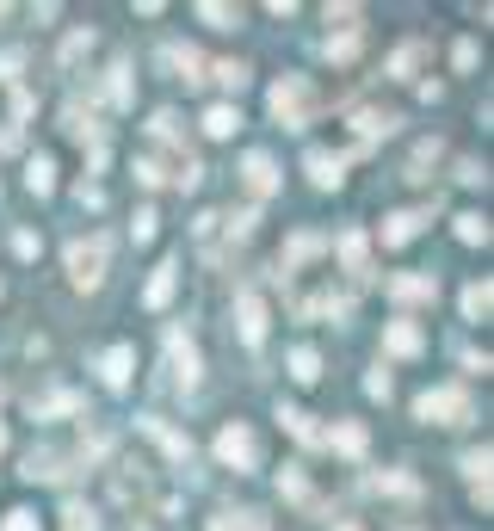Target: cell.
Returning a JSON list of instances; mask_svg holds the SVG:
<instances>
[{
	"instance_id": "cell-30",
	"label": "cell",
	"mask_w": 494,
	"mask_h": 531,
	"mask_svg": "<svg viewBox=\"0 0 494 531\" xmlns=\"http://www.w3.org/2000/svg\"><path fill=\"white\" fill-rule=\"evenodd\" d=\"M420 56H427L420 44H402V50H396V62H390V75H396V81H408L414 68H420Z\"/></svg>"
},
{
	"instance_id": "cell-24",
	"label": "cell",
	"mask_w": 494,
	"mask_h": 531,
	"mask_svg": "<svg viewBox=\"0 0 494 531\" xmlns=\"http://www.w3.org/2000/svg\"><path fill=\"white\" fill-rule=\"evenodd\" d=\"M488 309H494V291L488 285H470L464 291V315H470V322H488Z\"/></svg>"
},
{
	"instance_id": "cell-21",
	"label": "cell",
	"mask_w": 494,
	"mask_h": 531,
	"mask_svg": "<svg viewBox=\"0 0 494 531\" xmlns=\"http://www.w3.org/2000/svg\"><path fill=\"white\" fill-rule=\"evenodd\" d=\"M278 420H285V427H291L303 445H322V433H315V420H309L303 408H278Z\"/></svg>"
},
{
	"instance_id": "cell-25",
	"label": "cell",
	"mask_w": 494,
	"mask_h": 531,
	"mask_svg": "<svg viewBox=\"0 0 494 531\" xmlns=\"http://www.w3.org/2000/svg\"><path fill=\"white\" fill-rule=\"evenodd\" d=\"M291 377H297V383H315V377H322V359H315L309 346H297V352H291Z\"/></svg>"
},
{
	"instance_id": "cell-10",
	"label": "cell",
	"mask_w": 494,
	"mask_h": 531,
	"mask_svg": "<svg viewBox=\"0 0 494 531\" xmlns=\"http://www.w3.org/2000/svg\"><path fill=\"white\" fill-rule=\"evenodd\" d=\"M235 309H241V340H247V346H260V340H266V303H260L254 291H241Z\"/></svg>"
},
{
	"instance_id": "cell-9",
	"label": "cell",
	"mask_w": 494,
	"mask_h": 531,
	"mask_svg": "<svg viewBox=\"0 0 494 531\" xmlns=\"http://www.w3.org/2000/svg\"><path fill=\"white\" fill-rule=\"evenodd\" d=\"M340 260H346L352 278H371V241H365L359 229H346V235H340Z\"/></svg>"
},
{
	"instance_id": "cell-40",
	"label": "cell",
	"mask_w": 494,
	"mask_h": 531,
	"mask_svg": "<svg viewBox=\"0 0 494 531\" xmlns=\"http://www.w3.org/2000/svg\"><path fill=\"white\" fill-rule=\"evenodd\" d=\"M0 531H38V513L19 507V513H7V525H0Z\"/></svg>"
},
{
	"instance_id": "cell-43",
	"label": "cell",
	"mask_w": 494,
	"mask_h": 531,
	"mask_svg": "<svg viewBox=\"0 0 494 531\" xmlns=\"http://www.w3.org/2000/svg\"><path fill=\"white\" fill-rule=\"evenodd\" d=\"M334 531H365V525H352V519H340V525H334Z\"/></svg>"
},
{
	"instance_id": "cell-38",
	"label": "cell",
	"mask_w": 494,
	"mask_h": 531,
	"mask_svg": "<svg viewBox=\"0 0 494 531\" xmlns=\"http://www.w3.org/2000/svg\"><path fill=\"white\" fill-rule=\"evenodd\" d=\"M136 241H155V210H136V223H130Z\"/></svg>"
},
{
	"instance_id": "cell-13",
	"label": "cell",
	"mask_w": 494,
	"mask_h": 531,
	"mask_svg": "<svg viewBox=\"0 0 494 531\" xmlns=\"http://www.w3.org/2000/svg\"><path fill=\"white\" fill-rule=\"evenodd\" d=\"M25 476H31V482H62L68 470H62L56 451H31V457H25Z\"/></svg>"
},
{
	"instance_id": "cell-3",
	"label": "cell",
	"mask_w": 494,
	"mask_h": 531,
	"mask_svg": "<svg viewBox=\"0 0 494 531\" xmlns=\"http://www.w3.org/2000/svg\"><path fill=\"white\" fill-rule=\"evenodd\" d=\"M272 118L285 124V130H303L309 118H315V87L303 81V75H285L272 87Z\"/></svg>"
},
{
	"instance_id": "cell-17",
	"label": "cell",
	"mask_w": 494,
	"mask_h": 531,
	"mask_svg": "<svg viewBox=\"0 0 494 531\" xmlns=\"http://www.w3.org/2000/svg\"><path fill=\"white\" fill-rule=\"evenodd\" d=\"M457 241H464V247L488 241V217H482V210H464V217H457Z\"/></svg>"
},
{
	"instance_id": "cell-8",
	"label": "cell",
	"mask_w": 494,
	"mask_h": 531,
	"mask_svg": "<svg viewBox=\"0 0 494 531\" xmlns=\"http://www.w3.org/2000/svg\"><path fill=\"white\" fill-rule=\"evenodd\" d=\"M130 371H136V352L130 346H112L99 359V377H105V389H130Z\"/></svg>"
},
{
	"instance_id": "cell-31",
	"label": "cell",
	"mask_w": 494,
	"mask_h": 531,
	"mask_svg": "<svg viewBox=\"0 0 494 531\" xmlns=\"http://www.w3.org/2000/svg\"><path fill=\"white\" fill-rule=\"evenodd\" d=\"M439 155H445L439 143H420V149H414V161H408V180H427V167H433Z\"/></svg>"
},
{
	"instance_id": "cell-22",
	"label": "cell",
	"mask_w": 494,
	"mask_h": 531,
	"mask_svg": "<svg viewBox=\"0 0 494 531\" xmlns=\"http://www.w3.org/2000/svg\"><path fill=\"white\" fill-rule=\"evenodd\" d=\"M328 445H334V451H346V457H359V451H365V427H352V420H346V427H334V433H328Z\"/></svg>"
},
{
	"instance_id": "cell-27",
	"label": "cell",
	"mask_w": 494,
	"mask_h": 531,
	"mask_svg": "<svg viewBox=\"0 0 494 531\" xmlns=\"http://www.w3.org/2000/svg\"><path fill=\"white\" fill-rule=\"evenodd\" d=\"M25 186H31V192H56V167H50V161L38 155V161L25 167Z\"/></svg>"
},
{
	"instance_id": "cell-5",
	"label": "cell",
	"mask_w": 494,
	"mask_h": 531,
	"mask_svg": "<svg viewBox=\"0 0 494 531\" xmlns=\"http://www.w3.org/2000/svg\"><path fill=\"white\" fill-rule=\"evenodd\" d=\"M241 186L254 192V198H272V192H278V167H272V155H247V161H241Z\"/></svg>"
},
{
	"instance_id": "cell-28",
	"label": "cell",
	"mask_w": 494,
	"mask_h": 531,
	"mask_svg": "<svg viewBox=\"0 0 494 531\" xmlns=\"http://www.w3.org/2000/svg\"><path fill=\"white\" fill-rule=\"evenodd\" d=\"M75 408H81V402L68 396V389H56V396H44V402H31V414H38V420H44V414H75Z\"/></svg>"
},
{
	"instance_id": "cell-37",
	"label": "cell",
	"mask_w": 494,
	"mask_h": 531,
	"mask_svg": "<svg viewBox=\"0 0 494 531\" xmlns=\"http://www.w3.org/2000/svg\"><path fill=\"white\" fill-rule=\"evenodd\" d=\"M278 488H285V494H291V501H309V482H303L297 470H285V476H278Z\"/></svg>"
},
{
	"instance_id": "cell-39",
	"label": "cell",
	"mask_w": 494,
	"mask_h": 531,
	"mask_svg": "<svg viewBox=\"0 0 494 531\" xmlns=\"http://www.w3.org/2000/svg\"><path fill=\"white\" fill-rule=\"evenodd\" d=\"M451 62H457V75H470V68H476V44L464 38V44H457V50H451Z\"/></svg>"
},
{
	"instance_id": "cell-35",
	"label": "cell",
	"mask_w": 494,
	"mask_h": 531,
	"mask_svg": "<svg viewBox=\"0 0 494 531\" xmlns=\"http://www.w3.org/2000/svg\"><path fill=\"white\" fill-rule=\"evenodd\" d=\"M352 50H359V31H340V38H328V56H334V62H346Z\"/></svg>"
},
{
	"instance_id": "cell-42",
	"label": "cell",
	"mask_w": 494,
	"mask_h": 531,
	"mask_svg": "<svg viewBox=\"0 0 494 531\" xmlns=\"http://www.w3.org/2000/svg\"><path fill=\"white\" fill-rule=\"evenodd\" d=\"M87 44H93V31H75V38H68V44H62V62H75V56H81Z\"/></svg>"
},
{
	"instance_id": "cell-32",
	"label": "cell",
	"mask_w": 494,
	"mask_h": 531,
	"mask_svg": "<svg viewBox=\"0 0 494 531\" xmlns=\"http://www.w3.org/2000/svg\"><path fill=\"white\" fill-rule=\"evenodd\" d=\"M309 254H322V235H297V241L285 247V272H291L297 260H309Z\"/></svg>"
},
{
	"instance_id": "cell-36",
	"label": "cell",
	"mask_w": 494,
	"mask_h": 531,
	"mask_svg": "<svg viewBox=\"0 0 494 531\" xmlns=\"http://www.w3.org/2000/svg\"><path fill=\"white\" fill-rule=\"evenodd\" d=\"M217 81H223V87H247V68H241V62H217Z\"/></svg>"
},
{
	"instance_id": "cell-11",
	"label": "cell",
	"mask_w": 494,
	"mask_h": 531,
	"mask_svg": "<svg viewBox=\"0 0 494 531\" xmlns=\"http://www.w3.org/2000/svg\"><path fill=\"white\" fill-rule=\"evenodd\" d=\"M309 180H315V186H340V180H346V155L309 149Z\"/></svg>"
},
{
	"instance_id": "cell-23",
	"label": "cell",
	"mask_w": 494,
	"mask_h": 531,
	"mask_svg": "<svg viewBox=\"0 0 494 531\" xmlns=\"http://www.w3.org/2000/svg\"><path fill=\"white\" fill-rule=\"evenodd\" d=\"M210 531H266V519L260 513H217V519H210Z\"/></svg>"
},
{
	"instance_id": "cell-15",
	"label": "cell",
	"mask_w": 494,
	"mask_h": 531,
	"mask_svg": "<svg viewBox=\"0 0 494 531\" xmlns=\"http://www.w3.org/2000/svg\"><path fill=\"white\" fill-rule=\"evenodd\" d=\"M464 476H470V494H476V501H482V507H488V445H482V451H470V457H464Z\"/></svg>"
},
{
	"instance_id": "cell-33",
	"label": "cell",
	"mask_w": 494,
	"mask_h": 531,
	"mask_svg": "<svg viewBox=\"0 0 494 531\" xmlns=\"http://www.w3.org/2000/svg\"><path fill=\"white\" fill-rule=\"evenodd\" d=\"M105 99H112V105H124V99H130V68H124V62L112 68V81H105Z\"/></svg>"
},
{
	"instance_id": "cell-6",
	"label": "cell",
	"mask_w": 494,
	"mask_h": 531,
	"mask_svg": "<svg viewBox=\"0 0 494 531\" xmlns=\"http://www.w3.org/2000/svg\"><path fill=\"white\" fill-rule=\"evenodd\" d=\"M390 297H396V303H433V297H439V278L402 272V278H390Z\"/></svg>"
},
{
	"instance_id": "cell-7",
	"label": "cell",
	"mask_w": 494,
	"mask_h": 531,
	"mask_svg": "<svg viewBox=\"0 0 494 531\" xmlns=\"http://www.w3.org/2000/svg\"><path fill=\"white\" fill-rule=\"evenodd\" d=\"M167 359H173V383H180V389L198 383V352H192L186 334H167Z\"/></svg>"
},
{
	"instance_id": "cell-19",
	"label": "cell",
	"mask_w": 494,
	"mask_h": 531,
	"mask_svg": "<svg viewBox=\"0 0 494 531\" xmlns=\"http://www.w3.org/2000/svg\"><path fill=\"white\" fill-rule=\"evenodd\" d=\"M173 272H180V266H155V278H149V291H143V303H149V309H161V303L173 297Z\"/></svg>"
},
{
	"instance_id": "cell-34",
	"label": "cell",
	"mask_w": 494,
	"mask_h": 531,
	"mask_svg": "<svg viewBox=\"0 0 494 531\" xmlns=\"http://www.w3.org/2000/svg\"><path fill=\"white\" fill-rule=\"evenodd\" d=\"M371 488H377V494H420V488H414V476H377Z\"/></svg>"
},
{
	"instance_id": "cell-12",
	"label": "cell",
	"mask_w": 494,
	"mask_h": 531,
	"mask_svg": "<svg viewBox=\"0 0 494 531\" xmlns=\"http://www.w3.org/2000/svg\"><path fill=\"white\" fill-rule=\"evenodd\" d=\"M420 223H427V210H396V217L383 223V247H402V241H414V235H420Z\"/></svg>"
},
{
	"instance_id": "cell-41",
	"label": "cell",
	"mask_w": 494,
	"mask_h": 531,
	"mask_svg": "<svg viewBox=\"0 0 494 531\" xmlns=\"http://www.w3.org/2000/svg\"><path fill=\"white\" fill-rule=\"evenodd\" d=\"M365 389H371L377 402H390V371H371V377H365Z\"/></svg>"
},
{
	"instance_id": "cell-29",
	"label": "cell",
	"mask_w": 494,
	"mask_h": 531,
	"mask_svg": "<svg viewBox=\"0 0 494 531\" xmlns=\"http://www.w3.org/2000/svg\"><path fill=\"white\" fill-rule=\"evenodd\" d=\"M167 62L180 68V81H204V75H198V68H204V56H198V50H167Z\"/></svg>"
},
{
	"instance_id": "cell-14",
	"label": "cell",
	"mask_w": 494,
	"mask_h": 531,
	"mask_svg": "<svg viewBox=\"0 0 494 531\" xmlns=\"http://www.w3.org/2000/svg\"><path fill=\"white\" fill-rule=\"evenodd\" d=\"M383 346H390L396 359H414V352H420V328H414V322H390V334H383Z\"/></svg>"
},
{
	"instance_id": "cell-1",
	"label": "cell",
	"mask_w": 494,
	"mask_h": 531,
	"mask_svg": "<svg viewBox=\"0 0 494 531\" xmlns=\"http://www.w3.org/2000/svg\"><path fill=\"white\" fill-rule=\"evenodd\" d=\"M105 260H112V241H105V235L68 241V278H75L81 291H99L105 285Z\"/></svg>"
},
{
	"instance_id": "cell-16",
	"label": "cell",
	"mask_w": 494,
	"mask_h": 531,
	"mask_svg": "<svg viewBox=\"0 0 494 531\" xmlns=\"http://www.w3.org/2000/svg\"><path fill=\"white\" fill-rule=\"evenodd\" d=\"M198 19H204V25H217V31H235V25H241V7H223V0H204V7H198Z\"/></svg>"
},
{
	"instance_id": "cell-2",
	"label": "cell",
	"mask_w": 494,
	"mask_h": 531,
	"mask_svg": "<svg viewBox=\"0 0 494 531\" xmlns=\"http://www.w3.org/2000/svg\"><path fill=\"white\" fill-rule=\"evenodd\" d=\"M414 414L420 420H439V427H464L476 408H470V389L464 383H439V389H427V396L414 402Z\"/></svg>"
},
{
	"instance_id": "cell-4",
	"label": "cell",
	"mask_w": 494,
	"mask_h": 531,
	"mask_svg": "<svg viewBox=\"0 0 494 531\" xmlns=\"http://www.w3.org/2000/svg\"><path fill=\"white\" fill-rule=\"evenodd\" d=\"M217 457H223L229 470H241V476H247V470H260V439L247 433L241 420H229V427L217 433Z\"/></svg>"
},
{
	"instance_id": "cell-20",
	"label": "cell",
	"mask_w": 494,
	"mask_h": 531,
	"mask_svg": "<svg viewBox=\"0 0 494 531\" xmlns=\"http://www.w3.org/2000/svg\"><path fill=\"white\" fill-rule=\"evenodd\" d=\"M235 124H241L235 105H210V112H204V130H210V136H235Z\"/></svg>"
},
{
	"instance_id": "cell-26",
	"label": "cell",
	"mask_w": 494,
	"mask_h": 531,
	"mask_svg": "<svg viewBox=\"0 0 494 531\" xmlns=\"http://www.w3.org/2000/svg\"><path fill=\"white\" fill-rule=\"evenodd\" d=\"M62 531H99L93 507H81V501H68V507H62Z\"/></svg>"
},
{
	"instance_id": "cell-18",
	"label": "cell",
	"mask_w": 494,
	"mask_h": 531,
	"mask_svg": "<svg viewBox=\"0 0 494 531\" xmlns=\"http://www.w3.org/2000/svg\"><path fill=\"white\" fill-rule=\"evenodd\" d=\"M402 118L396 112H359V136H365V143H377V136H390Z\"/></svg>"
}]
</instances>
